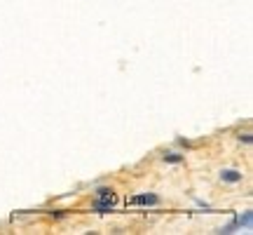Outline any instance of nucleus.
Here are the masks:
<instances>
[{
    "label": "nucleus",
    "instance_id": "obj_4",
    "mask_svg": "<svg viewBox=\"0 0 253 235\" xmlns=\"http://www.w3.org/2000/svg\"><path fill=\"white\" fill-rule=\"evenodd\" d=\"M164 160H167V163H181L183 158L178 153H169V155H164Z\"/></svg>",
    "mask_w": 253,
    "mask_h": 235
},
{
    "label": "nucleus",
    "instance_id": "obj_3",
    "mask_svg": "<svg viewBox=\"0 0 253 235\" xmlns=\"http://www.w3.org/2000/svg\"><path fill=\"white\" fill-rule=\"evenodd\" d=\"M131 202H134V205H157L160 198H157V195H136Z\"/></svg>",
    "mask_w": 253,
    "mask_h": 235
},
{
    "label": "nucleus",
    "instance_id": "obj_1",
    "mask_svg": "<svg viewBox=\"0 0 253 235\" xmlns=\"http://www.w3.org/2000/svg\"><path fill=\"white\" fill-rule=\"evenodd\" d=\"M251 224H253V214H251V212H246L244 217H237L235 224H232V226H227V228H223L220 233H232V231H235V228H239V226L251 228Z\"/></svg>",
    "mask_w": 253,
    "mask_h": 235
},
{
    "label": "nucleus",
    "instance_id": "obj_2",
    "mask_svg": "<svg viewBox=\"0 0 253 235\" xmlns=\"http://www.w3.org/2000/svg\"><path fill=\"white\" fill-rule=\"evenodd\" d=\"M220 179L227 181V183H239V181H242V172H237V170H225V172L220 174Z\"/></svg>",
    "mask_w": 253,
    "mask_h": 235
}]
</instances>
